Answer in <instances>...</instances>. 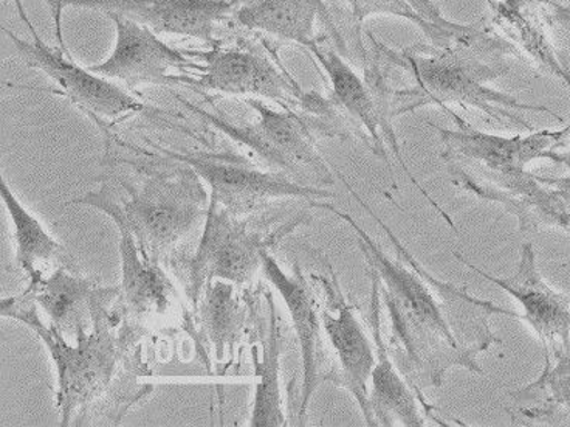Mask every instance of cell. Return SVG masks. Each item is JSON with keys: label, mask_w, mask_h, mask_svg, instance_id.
Returning a JSON list of instances; mask_svg holds the SVG:
<instances>
[{"label": "cell", "mask_w": 570, "mask_h": 427, "mask_svg": "<svg viewBox=\"0 0 570 427\" xmlns=\"http://www.w3.org/2000/svg\"><path fill=\"white\" fill-rule=\"evenodd\" d=\"M342 181L385 231L394 246V259L350 213L324 201H316L311 207L334 213L355 232L356 246L366 261L367 276L377 282L380 298L390 318L391 353L403 377L419 394L425 395L426 387L441 389L450 370L465 369L484 375L479 356L502 343L494 334L490 319L494 316L518 319L520 314L492 300L474 298L469 288L443 282L431 274L364 203L350 182L343 176Z\"/></svg>", "instance_id": "1"}, {"label": "cell", "mask_w": 570, "mask_h": 427, "mask_svg": "<svg viewBox=\"0 0 570 427\" xmlns=\"http://www.w3.org/2000/svg\"><path fill=\"white\" fill-rule=\"evenodd\" d=\"M380 46L391 67L403 69L413 78V86L392 93L394 118L426 106H439L442 110L458 106L474 110L494 124L525 130H534L525 113L548 114L563 122L548 106L530 105L493 86L510 72L509 58L520 55L489 22H478L470 35L446 46L414 43L400 50L383 42Z\"/></svg>", "instance_id": "2"}, {"label": "cell", "mask_w": 570, "mask_h": 427, "mask_svg": "<svg viewBox=\"0 0 570 427\" xmlns=\"http://www.w3.org/2000/svg\"><path fill=\"white\" fill-rule=\"evenodd\" d=\"M456 128L426 120L441 137V157L454 187L502 205L517 216L521 233L544 229L568 231L570 213L556 190L529 172L537 161H550L569 136L570 124L557 130H530L528 136H497L474 128L453 109L443 110Z\"/></svg>", "instance_id": "3"}, {"label": "cell", "mask_w": 570, "mask_h": 427, "mask_svg": "<svg viewBox=\"0 0 570 427\" xmlns=\"http://www.w3.org/2000/svg\"><path fill=\"white\" fill-rule=\"evenodd\" d=\"M141 159L106 153L105 162L129 165L140 181L105 179L71 203L105 213L115 225L128 229L142 254L164 263L207 217L209 193L200 177L184 165Z\"/></svg>", "instance_id": "4"}, {"label": "cell", "mask_w": 570, "mask_h": 427, "mask_svg": "<svg viewBox=\"0 0 570 427\" xmlns=\"http://www.w3.org/2000/svg\"><path fill=\"white\" fill-rule=\"evenodd\" d=\"M173 95L188 113L255 154L273 172L287 174L292 179L316 187L326 188L335 184L334 172L318 152V140L351 138V129L342 117L318 116L257 98H245V105L255 113V120L235 124L216 108L202 109L180 95Z\"/></svg>", "instance_id": "5"}, {"label": "cell", "mask_w": 570, "mask_h": 427, "mask_svg": "<svg viewBox=\"0 0 570 427\" xmlns=\"http://www.w3.org/2000/svg\"><path fill=\"white\" fill-rule=\"evenodd\" d=\"M115 303V302H114ZM114 303L98 308L92 330L66 338L41 318L36 304L22 294L2 299V318L19 320L41 339L57 371V407L61 425H81L82 417L112 386L122 341L115 334Z\"/></svg>", "instance_id": "6"}, {"label": "cell", "mask_w": 570, "mask_h": 427, "mask_svg": "<svg viewBox=\"0 0 570 427\" xmlns=\"http://www.w3.org/2000/svg\"><path fill=\"white\" fill-rule=\"evenodd\" d=\"M371 50L362 57L363 75L356 72L351 62L338 50L327 49L323 46L324 39L314 43L306 50L308 57L320 67L324 80L327 83V98L350 126L352 136L358 137L370 148L377 159L385 162L390 172H394L391 156L405 169L407 179L414 185L423 197L446 221V224L459 233L456 224L449 213L435 203L433 196L415 179L413 172L403 157L402 145L392 126V87L390 86V70L392 69L380 41L371 31H367Z\"/></svg>", "instance_id": "7"}, {"label": "cell", "mask_w": 570, "mask_h": 427, "mask_svg": "<svg viewBox=\"0 0 570 427\" xmlns=\"http://www.w3.org/2000/svg\"><path fill=\"white\" fill-rule=\"evenodd\" d=\"M106 148L125 149L148 159L174 162L193 169L208 188L209 203L232 215L244 217L264 211L276 201L301 200L308 205L334 200L331 190L303 184L279 172H264L255 162L233 153L177 152L145 138L148 148L121 140L112 133L102 134Z\"/></svg>", "instance_id": "8"}, {"label": "cell", "mask_w": 570, "mask_h": 427, "mask_svg": "<svg viewBox=\"0 0 570 427\" xmlns=\"http://www.w3.org/2000/svg\"><path fill=\"white\" fill-rule=\"evenodd\" d=\"M3 33L23 65L49 78L50 94L71 103L101 134L136 117H146L161 125L171 117L117 81L95 74L89 66L79 65L70 50L62 49L58 43L49 46L41 35L27 41L11 30L3 29Z\"/></svg>", "instance_id": "9"}, {"label": "cell", "mask_w": 570, "mask_h": 427, "mask_svg": "<svg viewBox=\"0 0 570 427\" xmlns=\"http://www.w3.org/2000/svg\"><path fill=\"white\" fill-rule=\"evenodd\" d=\"M196 59L193 72L180 86L235 97L257 98L283 108L301 109L306 105L304 90L281 61L278 50L267 39L240 38L225 43L222 39L207 49H189Z\"/></svg>", "instance_id": "10"}, {"label": "cell", "mask_w": 570, "mask_h": 427, "mask_svg": "<svg viewBox=\"0 0 570 427\" xmlns=\"http://www.w3.org/2000/svg\"><path fill=\"white\" fill-rule=\"evenodd\" d=\"M311 220L306 213H301L272 231H255L243 217L209 203L199 246L188 263L186 294L193 310L214 280H224L244 290L252 287L263 272L265 252H272L285 236Z\"/></svg>", "instance_id": "11"}, {"label": "cell", "mask_w": 570, "mask_h": 427, "mask_svg": "<svg viewBox=\"0 0 570 427\" xmlns=\"http://www.w3.org/2000/svg\"><path fill=\"white\" fill-rule=\"evenodd\" d=\"M53 21L55 38L69 50L62 31L66 10H92L107 16L117 14L141 23L158 35L216 42L224 26L233 23L240 0H43Z\"/></svg>", "instance_id": "12"}, {"label": "cell", "mask_w": 570, "mask_h": 427, "mask_svg": "<svg viewBox=\"0 0 570 427\" xmlns=\"http://www.w3.org/2000/svg\"><path fill=\"white\" fill-rule=\"evenodd\" d=\"M327 275L312 274L318 288L324 342L328 366L327 381L344 387L371 426L370 381L375 366V346L370 326H364L358 308L344 295L334 269Z\"/></svg>", "instance_id": "13"}, {"label": "cell", "mask_w": 570, "mask_h": 427, "mask_svg": "<svg viewBox=\"0 0 570 427\" xmlns=\"http://www.w3.org/2000/svg\"><path fill=\"white\" fill-rule=\"evenodd\" d=\"M107 18L115 27V42L102 61L89 66L95 74L138 94L142 86H180L181 78L193 72L196 59L189 49H177L161 35L122 16Z\"/></svg>", "instance_id": "14"}, {"label": "cell", "mask_w": 570, "mask_h": 427, "mask_svg": "<svg viewBox=\"0 0 570 427\" xmlns=\"http://www.w3.org/2000/svg\"><path fill=\"white\" fill-rule=\"evenodd\" d=\"M263 275L283 299L298 339L303 381L296 425H307L308 407L316 389L327 381L331 370L324 342L318 288L312 276L308 280L304 275L298 263L293 264L291 272L285 271L271 251L263 256Z\"/></svg>", "instance_id": "15"}, {"label": "cell", "mask_w": 570, "mask_h": 427, "mask_svg": "<svg viewBox=\"0 0 570 427\" xmlns=\"http://www.w3.org/2000/svg\"><path fill=\"white\" fill-rule=\"evenodd\" d=\"M463 266L484 276L490 283L504 290L521 304L522 314L518 320L528 323L540 339L544 359L553 358L570 348V298L553 290L542 279L532 243L521 248L520 263L513 275L499 279L474 266L461 254H454Z\"/></svg>", "instance_id": "16"}, {"label": "cell", "mask_w": 570, "mask_h": 427, "mask_svg": "<svg viewBox=\"0 0 570 427\" xmlns=\"http://www.w3.org/2000/svg\"><path fill=\"white\" fill-rule=\"evenodd\" d=\"M371 303L367 326L375 346V366L370 381L371 426L421 427L435 423L449 426L425 395L419 394L400 371L382 333V298L377 282L371 279Z\"/></svg>", "instance_id": "17"}, {"label": "cell", "mask_w": 570, "mask_h": 427, "mask_svg": "<svg viewBox=\"0 0 570 427\" xmlns=\"http://www.w3.org/2000/svg\"><path fill=\"white\" fill-rule=\"evenodd\" d=\"M489 23L512 43L522 61L537 72L557 78L570 89L568 55L553 41V22L544 0H484Z\"/></svg>", "instance_id": "18"}, {"label": "cell", "mask_w": 570, "mask_h": 427, "mask_svg": "<svg viewBox=\"0 0 570 427\" xmlns=\"http://www.w3.org/2000/svg\"><path fill=\"white\" fill-rule=\"evenodd\" d=\"M117 229L120 233L121 256L120 300L125 311L138 323H171L181 320L193 328L186 303L161 263L142 254L128 229L121 225H117Z\"/></svg>", "instance_id": "19"}, {"label": "cell", "mask_w": 570, "mask_h": 427, "mask_svg": "<svg viewBox=\"0 0 570 427\" xmlns=\"http://www.w3.org/2000/svg\"><path fill=\"white\" fill-rule=\"evenodd\" d=\"M42 311L43 320L69 339L92 330L98 308L120 299V288H105L61 264L22 292ZM42 318V316H41Z\"/></svg>", "instance_id": "20"}, {"label": "cell", "mask_w": 570, "mask_h": 427, "mask_svg": "<svg viewBox=\"0 0 570 427\" xmlns=\"http://www.w3.org/2000/svg\"><path fill=\"white\" fill-rule=\"evenodd\" d=\"M331 30L335 47L346 54V46L324 0H240L233 23L252 33L298 43L311 49L321 38L316 35V22Z\"/></svg>", "instance_id": "21"}, {"label": "cell", "mask_w": 570, "mask_h": 427, "mask_svg": "<svg viewBox=\"0 0 570 427\" xmlns=\"http://www.w3.org/2000/svg\"><path fill=\"white\" fill-rule=\"evenodd\" d=\"M505 413L517 426H560L570 420V348L544 359L540 377L510 391Z\"/></svg>", "instance_id": "22"}, {"label": "cell", "mask_w": 570, "mask_h": 427, "mask_svg": "<svg viewBox=\"0 0 570 427\" xmlns=\"http://www.w3.org/2000/svg\"><path fill=\"white\" fill-rule=\"evenodd\" d=\"M268 307V326L259 346H252L253 391L252 413L247 420L253 427L287 426L283 385H281V362H283L284 336L278 310L271 292L265 294Z\"/></svg>", "instance_id": "23"}, {"label": "cell", "mask_w": 570, "mask_h": 427, "mask_svg": "<svg viewBox=\"0 0 570 427\" xmlns=\"http://www.w3.org/2000/svg\"><path fill=\"white\" fill-rule=\"evenodd\" d=\"M0 196L13 235L14 261L29 284L49 274L55 261L65 259V248L46 224L16 195L7 177H0Z\"/></svg>", "instance_id": "24"}, {"label": "cell", "mask_w": 570, "mask_h": 427, "mask_svg": "<svg viewBox=\"0 0 570 427\" xmlns=\"http://www.w3.org/2000/svg\"><path fill=\"white\" fill-rule=\"evenodd\" d=\"M240 290L244 288L214 280L202 292L199 303L194 308L199 312L202 336L213 347L217 362L233 359L247 327L249 303Z\"/></svg>", "instance_id": "25"}, {"label": "cell", "mask_w": 570, "mask_h": 427, "mask_svg": "<svg viewBox=\"0 0 570 427\" xmlns=\"http://www.w3.org/2000/svg\"><path fill=\"white\" fill-rule=\"evenodd\" d=\"M346 3L351 8L352 18H354L360 57H363L366 51L362 38L363 23L374 16H394V18L405 19L417 27L434 46H446V43L466 37L476 29L478 23H459L454 29H442V27L425 21L407 0H346Z\"/></svg>", "instance_id": "26"}, {"label": "cell", "mask_w": 570, "mask_h": 427, "mask_svg": "<svg viewBox=\"0 0 570 427\" xmlns=\"http://www.w3.org/2000/svg\"><path fill=\"white\" fill-rule=\"evenodd\" d=\"M550 162H553V164L558 165H564V167L568 168L569 172L568 176H540V181L542 182V184L549 185V187L556 190L558 195L561 196V200H563L564 207L568 208V212L570 213V130L564 144L561 145L560 148L556 149V153H553L552 157H550Z\"/></svg>", "instance_id": "27"}, {"label": "cell", "mask_w": 570, "mask_h": 427, "mask_svg": "<svg viewBox=\"0 0 570 427\" xmlns=\"http://www.w3.org/2000/svg\"><path fill=\"white\" fill-rule=\"evenodd\" d=\"M407 2L425 21L434 23V26L442 27V29H454L459 26V22L451 21L442 13L434 0H407Z\"/></svg>", "instance_id": "28"}, {"label": "cell", "mask_w": 570, "mask_h": 427, "mask_svg": "<svg viewBox=\"0 0 570 427\" xmlns=\"http://www.w3.org/2000/svg\"><path fill=\"white\" fill-rule=\"evenodd\" d=\"M549 7L553 26L561 27L570 37V3H561L558 0H544Z\"/></svg>", "instance_id": "29"}, {"label": "cell", "mask_w": 570, "mask_h": 427, "mask_svg": "<svg viewBox=\"0 0 570 427\" xmlns=\"http://www.w3.org/2000/svg\"><path fill=\"white\" fill-rule=\"evenodd\" d=\"M2 2L3 6H7L8 2H13L16 11H18L19 19H21L22 23H26L30 37H39L38 30H36V27L33 26V22H31L29 13H27V8L26 6H23V0H2Z\"/></svg>", "instance_id": "30"}, {"label": "cell", "mask_w": 570, "mask_h": 427, "mask_svg": "<svg viewBox=\"0 0 570 427\" xmlns=\"http://www.w3.org/2000/svg\"><path fill=\"white\" fill-rule=\"evenodd\" d=\"M566 232H568V233H569V235H570V225H569V229H568V231H566Z\"/></svg>", "instance_id": "31"}, {"label": "cell", "mask_w": 570, "mask_h": 427, "mask_svg": "<svg viewBox=\"0 0 570 427\" xmlns=\"http://www.w3.org/2000/svg\"><path fill=\"white\" fill-rule=\"evenodd\" d=\"M570 3V2H569Z\"/></svg>", "instance_id": "32"}]
</instances>
